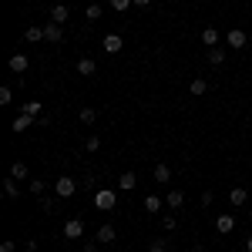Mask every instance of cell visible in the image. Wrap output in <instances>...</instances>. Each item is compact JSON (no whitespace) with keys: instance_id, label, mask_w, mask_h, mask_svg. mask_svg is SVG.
I'll list each match as a JSON object with an SVG mask.
<instances>
[{"instance_id":"cell-34","label":"cell","mask_w":252,"mask_h":252,"mask_svg":"<svg viewBox=\"0 0 252 252\" xmlns=\"http://www.w3.org/2000/svg\"><path fill=\"white\" fill-rule=\"evenodd\" d=\"M135 3H138V7H148V3H152V0H135Z\"/></svg>"},{"instance_id":"cell-30","label":"cell","mask_w":252,"mask_h":252,"mask_svg":"<svg viewBox=\"0 0 252 252\" xmlns=\"http://www.w3.org/2000/svg\"><path fill=\"white\" fill-rule=\"evenodd\" d=\"M161 229L172 232V229H175V215H165V219H161Z\"/></svg>"},{"instance_id":"cell-21","label":"cell","mask_w":252,"mask_h":252,"mask_svg":"<svg viewBox=\"0 0 252 252\" xmlns=\"http://www.w3.org/2000/svg\"><path fill=\"white\" fill-rule=\"evenodd\" d=\"M20 111H24V115H31V118H40V101H24V104H20Z\"/></svg>"},{"instance_id":"cell-25","label":"cell","mask_w":252,"mask_h":252,"mask_svg":"<svg viewBox=\"0 0 252 252\" xmlns=\"http://www.w3.org/2000/svg\"><path fill=\"white\" fill-rule=\"evenodd\" d=\"M94 121H97L94 108H84V111H81V125H94Z\"/></svg>"},{"instance_id":"cell-26","label":"cell","mask_w":252,"mask_h":252,"mask_svg":"<svg viewBox=\"0 0 252 252\" xmlns=\"http://www.w3.org/2000/svg\"><path fill=\"white\" fill-rule=\"evenodd\" d=\"M135 0H111V10H118V14H125L128 7H131Z\"/></svg>"},{"instance_id":"cell-36","label":"cell","mask_w":252,"mask_h":252,"mask_svg":"<svg viewBox=\"0 0 252 252\" xmlns=\"http://www.w3.org/2000/svg\"><path fill=\"white\" fill-rule=\"evenodd\" d=\"M246 249H249V252H252V235H249V239H246Z\"/></svg>"},{"instance_id":"cell-19","label":"cell","mask_w":252,"mask_h":252,"mask_svg":"<svg viewBox=\"0 0 252 252\" xmlns=\"http://www.w3.org/2000/svg\"><path fill=\"white\" fill-rule=\"evenodd\" d=\"M155 182H172V168H168L165 161H158V165H155Z\"/></svg>"},{"instance_id":"cell-27","label":"cell","mask_w":252,"mask_h":252,"mask_svg":"<svg viewBox=\"0 0 252 252\" xmlns=\"http://www.w3.org/2000/svg\"><path fill=\"white\" fill-rule=\"evenodd\" d=\"M10 101H14V88L3 84V88H0V104H10Z\"/></svg>"},{"instance_id":"cell-6","label":"cell","mask_w":252,"mask_h":252,"mask_svg":"<svg viewBox=\"0 0 252 252\" xmlns=\"http://www.w3.org/2000/svg\"><path fill=\"white\" fill-rule=\"evenodd\" d=\"M51 20L64 27V24L71 20V10H67V3H54V7H51Z\"/></svg>"},{"instance_id":"cell-18","label":"cell","mask_w":252,"mask_h":252,"mask_svg":"<svg viewBox=\"0 0 252 252\" xmlns=\"http://www.w3.org/2000/svg\"><path fill=\"white\" fill-rule=\"evenodd\" d=\"M189 91H192L195 97H202V94H205V91H209V81H205V78H195L192 84H189Z\"/></svg>"},{"instance_id":"cell-8","label":"cell","mask_w":252,"mask_h":252,"mask_svg":"<svg viewBox=\"0 0 252 252\" xmlns=\"http://www.w3.org/2000/svg\"><path fill=\"white\" fill-rule=\"evenodd\" d=\"M7 67H10L14 74H24V71L31 67V61H27V54H14V58L7 61Z\"/></svg>"},{"instance_id":"cell-2","label":"cell","mask_w":252,"mask_h":252,"mask_svg":"<svg viewBox=\"0 0 252 252\" xmlns=\"http://www.w3.org/2000/svg\"><path fill=\"white\" fill-rule=\"evenodd\" d=\"M74 192H78V182H74L71 175H61L58 182H54V195H58V198H71Z\"/></svg>"},{"instance_id":"cell-28","label":"cell","mask_w":252,"mask_h":252,"mask_svg":"<svg viewBox=\"0 0 252 252\" xmlns=\"http://www.w3.org/2000/svg\"><path fill=\"white\" fill-rule=\"evenodd\" d=\"M84 148H88V152H97V148H101V138H97V135H91L88 141H84Z\"/></svg>"},{"instance_id":"cell-16","label":"cell","mask_w":252,"mask_h":252,"mask_svg":"<svg viewBox=\"0 0 252 252\" xmlns=\"http://www.w3.org/2000/svg\"><path fill=\"white\" fill-rule=\"evenodd\" d=\"M161 205H165V202H161L158 195H148V198H145V212H148V215H158V212H161Z\"/></svg>"},{"instance_id":"cell-31","label":"cell","mask_w":252,"mask_h":252,"mask_svg":"<svg viewBox=\"0 0 252 252\" xmlns=\"http://www.w3.org/2000/svg\"><path fill=\"white\" fill-rule=\"evenodd\" d=\"M31 192H34V195H44V182H40V178H34V182H31Z\"/></svg>"},{"instance_id":"cell-35","label":"cell","mask_w":252,"mask_h":252,"mask_svg":"<svg viewBox=\"0 0 252 252\" xmlns=\"http://www.w3.org/2000/svg\"><path fill=\"white\" fill-rule=\"evenodd\" d=\"M192 252H205V246H192Z\"/></svg>"},{"instance_id":"cell-32","label":"cell","mask_w":252,"mask_h":252,"mask_svg":"<svg viewBox=\"0 0 252 252\" xmlns=\"http://www.w3.org/2000/svg\"><path fill=\"white\" fill-rule=\"evenodd\" d=\"M148 252H165V242H161V239H158V242H152V246H148Z\"/></svg>"},{"instance_id":"cell-23","label":"cell","mask_w":252,"mask_h":252,"mask_svg":"<svg viewBox=\"0 0 252 252\" xmlns=\"http://www.w3.org/2000/svg\"><path fill=\"white\" fill-rule=\"evenodd\" d=\"M10 178L24 182V178H27V165H24V161H14V165H10Z\"/></svg>"},{"instance_id":"cell-5","label":"cell","mask_w":252,"mask_h":252,"mask_svg":"<svg viewBox=\"0 0 252 252\" xmlns=\"http://www.w3.org/2000/svg\"><path fill=\"white\" fill-rule=\"evenodd\" d=\"M101 47H104V54H118L125 47V40H121V34H108V37L101 40Z\"/></svg>"},{"instance_id":"cell-12","label":"cell","mask_w":252,"mask_h":252,"mask_svg":"<svg viewBox=\"0 0 252 252\" xmlns=\"http://www.w3.org/2000/svg\"><path fill=\"white\" fill-rule=\"evenodd\" d=\"M78 74H81V78H91V74H97V64L91 58H81L78 61Z\"/></svg>"},{"instance_id":"cell-17","label":"cell","mask_w":252,"mask_h":252,"mask_svg":"<svg viewBox=\"0 0 252 252\" xmlns=\"http://www.w3.org/2000/svg\"><path fill=\"white\" fill-rule=\"evenodd\" d=\"M182 202H185V195L178 192V189H172V192L165 195V205H168V209H182Z\"/></svg>"},{"instance_id":"cell-29","label":"cell","mask_w":252,"mask_h":252,"mask_svg":"<svg viewBox=\"0 0 252 252\" xmlns=\"http://www.w3.org/2000/svg\"><path fill=\"white\" fill-rule=\"evenodd\" d=\"M84 14H88V20H97V17H101V7H97V3H91Z\"/></svg>"},{"instance_id":"cell-33","label":"cell","mask_w":252,"mask_h":252,"mask_svg":"<svg viewBox=\"0 0 252 252\" xmlns=\"http://www.w3.org/2000/svg\"><path fill=\"white\" fill-rule=\"evenodd\" d=\"M14 249H17V246H14L10 239H7V242H0V252H14Z\"/></svg>"},{"instance_id":"cell-22","label":"cell","mask_w":252,"mask_h":252,"mask_svg":"<svg viewBox=\"0 0 252 252\" xmlns=\"http://www.w3.org/2000/svg\"><path fill=\"white\" fill-rule=\"evenodd\" d=\"M24 37L31 40V44H37V40H44V27H37V24H34V27H27V31H24Z\"/></svg>"},{"instance_id":"cell-11","label":"cell","mask_w":252,"mask_h":252,"mask_svg":"<svg viewBox=\"0 0 252 252\" xmlns=\"http://www.w3.org/2000/svg\"><path fill=\"white\" fill-rule=\"evenodd\" d=\"M97 242H101V246H108V242H115L118 239V232H115V225H101V229H97V235H94Z\"/></svg>"},{"instance_id":"cell-9","label":"cell","mask_w":252,"mask_h":252,"mask_svg":"<svg viewBox=\"0 0 252 252\" xmlns=\"http://www.w3.org/2000/svg\"><path fill=\"white\" fill-rule=\"evenodd\" d=\"M81 232H84V222H81V219H67V222H64V235H67V239H81Z\"/></svg>"},{"instance_id":"cell-3","label":"cell","mask_w":252,"mask_h":252,"mask_svg":"<svg viewBox=\"0 0 252 252\" xmlns=\"http://www.w3.org/2000/svg\"><path fill=\"white\" fill-rule=\"evenodd\" d=\"M215 232H219V235L235 232V215H232V212H222L219 219H215Z\"/></svg>"},{"instance_id":"cell-1","label":"cell","mask_w":252,"mask_h":252,"mask_svg":"<svg viewBox=\"0 0 252 252\" xmlns=\"http://www.w3.org/2000/svg\"><path fill=\"white\" fill-rule=\"evenodd\" d=\"M94 205L101 209V212H115V205H118L115 189H97L94 192Z\"/></svg>"},{"instance_id":"cell-13","label":"cell","mask_w":252,"mask_h":252,"mask_svg":"<svg viewBox=\"0 0 252 252\" xmlns=\"http://www.w3.org/2000/svg\"><path fill=\"white\" fill-rule=\"evenodd\" d=\"M219 40H222V34H219L215 27H205V31H202V44H205V47H219Z\"/></svg>"},{"instance_id":"cell-20","label":"cell","mask_w":252,"mask_h":252,"mask_svg":"<svg viewBox=\"0 0 252 252\" xmlns=\"http://www.w3.org/2000/svg\"><path fill=\"white\" fill-rule=\"evenodd\" d=\"M209 64H212V67L225 64V51H222V47H209Z\"/></svg>"},{"instance_id":"cell-14","label":"cell","mask_w":252,"mask_h":252,"mask_svg":"<svg viewBox=\"0 0 252 252\" xmlns=\"http://www.w3.org/2000/svg\"><path fill=\"white\" fill-rule=\"evenodd\" d=\"M135 185H138V175L135 172H125L121 178H118V189H121V192H131Z\"/></svg>"},{"instance_id":"cell-24","label":"cell","mask_w":252,"mask_h":252,"mask_svg":"<svg viewBox=\"0 0 252 252\" xmlns=\"http://www.w3.org/2000/svg\"><path fill=\"white\" fill-rule=\"evenodd\" d=\"M3 195H7V198H17V195H20L17 178H7V182H3Z\"/></svg>"},{"instance_id":"cell-15","label":"cell","mask_w":252,"mask_h":252,"mask_svg":"<svg viewBox=\"0 0 252 252\" xmlns=\"http://www.w3.org/2000/svg\"><path fill=\"white\" fill-rule=\"evenodd\" d=\"M31 121H34V118H31V115H24V111H20V115L14 118V121H10V128H14V131L20 135V131H27V128H31Z\"/></svg>"},{"instance_id":"cell-4","label":"cell","mask_w":252,"mask_h":252,"mask_svg":"<svg viewBox=\"0 0 252 252\" xmlns=\"http://www.w3.org/2000/svg\"><path fill=\"white\" fill-rule=\"evenodd\" d=\"M61 37H64V27L54 24V20H47V24H44V40H47V44H61Z\"/></svg>"},{"instance_id":"cell-10","label":"cell","mask_w":252,"mask_h":252,"mask_svg":"<svg viewBox=\"0 0 252 252\" xmlns=\"http://www.w3.org/2000/svg\"><path fill=\"white\" fill-rule=\"evenodd\" d=\"M225 40H229V47H235V51H239V47H246V31H239V27H232V31H229V34H225Z\"/></svg>"},{"instance_id":"cell-7","label":"cell","mask_w":252,"mask_h":252,"mask_svg":"<svg viewBox=\"0 0 252 252\" xmlns=\"http://www.w3.org/2000/svg\"><path fill=\"white\" fill-rule=\"evenodd\" d=\"M246 202H249V192H246L242 185H235L232 192H229V205H232V209H242Z\"/></svg>"},{"instance_id":"cell-37","label":"cell","mask_w":252,"mask_h":252,"mask_svg":"<svg viewBox=\"0 0 252 252\" xmlns=\"http://www.w3.org/2000/svg\"><path fill=\"white\" fill-rule=\"evenodd\" d=\"M249 215H252V212H249Z\"/></svg>"}]
</instances>
